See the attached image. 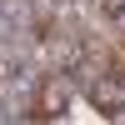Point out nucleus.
I'll return each mask as SVG.
<instances>
[{
	"label": "nucleus",
	"mask_w": 125,
	"mask_h": 125,
	"mask_svg": "<svg viewBox=\"0 0 125 125\" xmlns=\"http://www.w3.org/2000/svg\"><path fill=\"white\" fill-rule=\"evenodd\" d=\"M60 100H65V80H50V85H45V90L35 95V105H30V115H35V120H50V110H55Z\"/></svg>",
	"instance_id": "obj_1"
}]
</instances>
